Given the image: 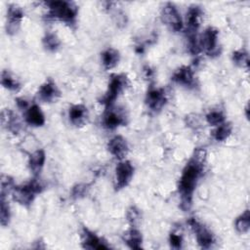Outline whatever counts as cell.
I'll return each mask as SVG.
<instances>
[{"instance_id": "6da1fadb", "label": "cell", "mask_w": 250, "mask_h": 250, "mask_svg": "<svg viewBox=\"0 0 250 250\" xmlns=\"http://www.w3.org/2000/svg\"><path fill=\"white\" fill-rule=\"evenodd\" d=\"M204 159L205 151L202 149L197 150L183 170V174L179 182V192L182 198V206L185 209H188L191 204L192 193L197 181L203 172Z\"/></svg>"}, {"instance_id": "7a4b0ae2", "label": "cell", "mask_w": 250, "mask_h": 250, "mask_svg": "<svg viewBox=\"0 0 250 250\" xmlns=\"http://www.w3.org/2000/svg\"><path fill=\"white\" fill-rule=\"evenodd\" d=\"M49 6V17L72 23L77 15V8L70 2L53 1L47 3Z\"/></svg>"}, {"instance_id": "3957f363", "label": "cell", "mask_w": 250, "mask_h": 250, "mask_svg": "<svg viewBox=\"0 0 250 250\" xmlns=\"http://www.w3.org/2000/svg\"><path fill=\"white\" fill-rule=\"evenodd\" d=\"M43 189L42 185L37 180H32L29 183L15 187L12 190L13 198L21 205L28 206L34 199L37 193H40Z\"/></svg>"}, {"instance_id": "277c9868", "label": "cell", "mask_w": 250, "mask_h": 250, "mask_svg": "<svg viewBox=\"0 0 250 250\" xmlns=\"http://www.w3.org/2000/svg\"><path fill=\"white\" fill-rule=\"evenodd\" d=\"M128 85V80L125 75H114L110 79V82L108 84V89L105 93V95L102 98V104H105L106 106H110L118 95L126 88Z\"/></svg>"}, {"instance_id": "5b68a950", "label": "cell", "mask_w": 250, "mask_h": 250, "mask_svg": "<svg viewBox=\"0 0 250 250\" xmlns=\"http://www.w3.org/2000/svg\"><path fill=\"white\" fill-rule=\"evenodd\" d=\"M162 21L169 26L174 31H180L183 28V21L177 8L171 4L167 3L161 11Z\"/></svg>"}, {"instance_id": "8992f818", "label": "cell", "mask_w": 250, "mask_h": 250, "mask_svg": "<svg viewBox=\"0 0 250 250\" xmlns=\"http://www.w3.org/2000/svg\"><path fill=\"white\" fill-rule=\"evenodd\" d=\"M188 225L192 229L196 236V241L201 248H209L214 243V237L212 233L204 226H202L194 218H190Z\"/></svg>"}, {"instance_id": "52a82bcc", "label": "cell", "mask_w": 250, "mask_h": 250, "mask_svg": "<svg viewBox=\"0 0 250 250\" xmlns=\"http://www.w3.org/2000/svg\"><path fill=\"white\" fill-rule=\"evenodd\" d=\"M134 168L129 161H122L118 163L115 169V181L114 188L115 189H121L125 188L131 181L133 177Z\"/></svg>"}, {"instance_id": "ba28073f", "label": "cell", "mask_w": 250, "mask_h": 250, "mask_svg": "<svg viewBox=\"0 0 250 250\" xmlns=\"http://www.w3.org/2000/svg\"><path fill=\"white\" fill-rule=\"evenodd\" d=\"M218 30L213 27H208L203 32L198 46L200 50L205 51L208 55H213L217 53V45H218Z\"/></svg>"}, {"instance_id": "9c48e42d", "label": "cell", "mask_w": 250, "mask_h": 250, "mask_svg": "<svg viewBox=\"0 0 250 250\" xmlns=\"http://www.w3.org/2000/svg\"><path fill=\"white\" fill-rule=\"evenodd\" d=\"M23 17V12L21 8L18 5L12 4L9 6L7 11V24L6 30L9 34H15L21 25V19Z\"/></svg>"}, {"instance_id": "30bf717a", "label": "cell", "mask_w": 250, "mask_h": 250, "mask_svg": "<svg viewBox=\"0 0 250 250\" xmlns=\"http://www.w3.org/2000/svg\"><path fill=\"white\" fill-rule=\"evenodd\" d=\"M201 10L199 7H191L187 14V31L188 40L196 39V31L199 27Z\"/></svg>"}, {"instance_id": "8fae6325", "label": "cell", "mask_w": 250, "mask_h": 250, "mask_svg": "<svg viewBox=\"0 0 250 250\" xmlns=\"http://www.w3.org/2000/svg\"><path fill=\"white\" fill-rule=\"evenodd\" d=\"M146 103L151 110H153V111L160 110L166 103V96H165L164 90L163 89H155V88L150 89L147 92Z\"/></svg>"}, {"instance_id": "7c38bea8", "label": "cell", "mask_w": 250, "mask_h": 250, "mask_svg": "<svg viewBox=\"0 0 250 250\" xmlns=\"http://www.w3.org/2000/svg\"><path fill=\"white\" fill-rule=\"evenodd\" d=\"M38 98L46 103H51L60 97V91L55 82L51 79L42 84L38 90Z\"/></svg>"}, {"instance_id": "4fadbf2b", "label": "cell", "mask_w": 250, "mask_h": 250, "mask_svg": "<svg viewBox=\"0 0 250 250\" xmlns=\"http://www.w3.org/2000/svg\"><path fill=\"white\" fill-rule=\"evenodd\" d=\"M108 151L118 159H122L128 152L126 140L121 136H115L107 144Z\"/></svg>"}, {"instance_id": "5bb4252c", "label": "cell", "mask_w": 250, "mask_h": 250, "mask_svg": "<svg viewBox=\"0 0 250 250\" xmlns=\"http://www.w3.org/2000/svg\"><path fill=\"white\" fill-rule=\"evenodd\" d=\"M103 124L107 129H114L125 124V115L120 110L109 108L104 115Z\"/></svg>"}, {"instance_id": "9a60e30c", "label": "cell", "mask_w": 250, "mask_h": 250, "mask_svg": "<svg viewBox=\"0 0 250 250\" xmlns=\"http://www.w3.org/2000/svg\"><path fill=\"white\" fill-rule=\"evenodd\" d=\"M82 245L86 249H108L109 246L88 229H83Z\"/></svg>"}, {"instance_id": "2e32d148", "label": "cell", "mask_w": 250, "mask_h": 250, "mask_svg": "<svg viewBox=\"0 0 250 250\" xmlns=\"http://www.w3.org/2000/svg\"><path fill=\"white\" fill-rule=\"evenodd\" d=\"M172 80L186 87H192L195 83L193 71L189 66H182L176 70L172 76Z\"/></svg>"}, {"instance_id": "e0dca14e", "label": "cell", "mask_w": 250, "mask_h": 250, "mask_svg": "<svg viewBox=\"0 0 250 250\" xmlns=\"http://www.w3.org/2000/svg\"><path fill=\"white\" fill-rule=\"evenodd\" d=\"M70 122L75 126H83L88 119L87 107L83 104H75L69 108L68 112Z\"/></svg>"}, {"instance_id": "ac0fdd59", "label": "cell", "mask_w": 250, "mask_h": 250, "mask_svg": "<svg viewBox=\"0 0 250 250\" xmlns=\"http://www.w3.org/2000/svg\"><path fill=\"white\" fill-rule=\"evenodd\" d=\"M1 122L4 127L7 128V130L17 134L21 128L20 121L18 119V116L9 109H5L1 113Z\"/></svg>"}, {"instance_id": "d6986e66", "label": "cell", "mask_w": 250, "mask_h": 250, "mask_svg": "<svg viewBox=\"0 0 250 250\" xmlns=\"http://www.w3.org/2000/svg\"><path fill=\"white\" fill-rule=\"evenodd\" d=\"M25 120L32 126H42L45 123L44 114L37 104H33L28 107L25 113Z\"/></svg>"}, {"instance_id": "ffe728a7", "label": "cell", "mask_w": 250, "mask_h": 250, "mask_svg": "<svg viewBox=\"0 0 250 250\" xmlns=\"http://www.w3.org/2000/svg\"><path fill=\"white\" fill-rule=\"evenodd\" d=\"M45 152L42 149L34 151L29 158V167L34 175H38L45 162Z\"/></svg>"}, {"instance_id": "44dd1931", "label": "cell", "mask_w": 250, "mask_h": 250, "mask_svg": "<svg viewBox=\"0 0 250 250\" xmlns=\"http://www.w3.org/2000/svg\"><path fill=\"white\" fill-rule=\"evenodd\" d=\"M102 61H103V64L104 65L105 68L108 69V68L114 67L119 62L118 51H116L115 49H112V48L105 50L102 54Z\"/></svg>"}, {"instance_id": "7402d4cb", "label": "cell", "mask_w": 250, "mask_h": 250, "mask_svg": "<svg viewBox=\"0 0 250 250\" xmlns=\"http://www.w3.org/2000/svg\"><path fill=\"white\" fill-rule=\"evenodd\" d=\"M125 242L130 248L140 249L142 244V235L141 232L136 229H129L124 235Z\"/></svg>"}, {"instance_id": "603a6c76", "label": "cell", "mask_w": 250, "mask_h": 250, "mask_svg": "<svg viewBox=\"0 0 250 250\" xmlns=\"http://www.w3.org/2000/svg\"><path fill=\"white\" fill-rule=\"evenodd\" d=\"M1 84L10 91H18L21 88L18 80L14 78L7 70H3L1 73Z\"/></svg>"}, {"instance_id": "cb8c5ba5", "label": "cell", "mask_w": 250, "mask_h": 250, "mask_svg": "<svg viewBox=\"0 0 250 250\" xmlns=\"http://www.w3.org/2000/svg\"><path fill=\"white\" fill-rule=\"evenodd\" d=\"M250 228V215L249 210H246L241 216L235 220V229L238 232L244 233L248 231Z\"/></svg>"}, {"instance_id": "d4e9b609", "label": "cell", "mask_w": 250, "mask_h": 250, "mask_svg": "<svg viewBox=\"0 0 250 250\" xmlns=\"http://www.w3.org/2000/svg\"><path fill=\"white\" fill-rule=\"evenodd\" d=\"M231 125L230 123H222L221 125L217 126L216 130L214 131V138L218 142L225 141L231 133Z\"/></svg>"}, {"instance_id": "484cf974", "label": "cell", "mask_w": 250, "mask_h": 250, "mask_svg": "<svg viewBox=\"0 0 250 250\" xmlns=\"http://www.w3.org/2000/svg\"><path fill=\"white\" fill-rule=\"evenodd\" d=\"M43 44H44V47L49 50V51H56L61 42H60V39L58 38V36L55 34V33H47L44 38H43Z\"/></svg>"}, {"instance_id": "4316f807", "label": "cell", "mask_w": 250, "mask_h": 250, "mask_svg": "<svg viewBox=\"0 0 250 250\" xmlns=\"http://www.w3.org/2000/svg\"><path fill=\"white\" fill-rule=\"evenodd\" d=\"M10 220V207L5 200V197L1 196V207H0V222L3 227L7 226Z\"/></svg>"}, {"instance_id": "83f0119b", "label": "cell", "mask_w": 250, "mask_h": 250, "mask_svg": "<svg viewBox=\"0 0 250 250\" xmlns=\"http://www.w3.org/2000/svg\"><path fill=\"white\" fill-rule=\"evenodd\" d=\"M0 185H1V196L5 197L6 194H8L9 192H11L14 188V181L12 178H10L9 176H2L1 177V181H0Z\"/></svg>"}, {"instance_id": "f1b7e54d", "label": "cell", "mask_w": 250, "mask_h": 250, "mask_svg": "<svg viewBox=\"0 0 250 250\" xmlns=\"http://www.w3.org/2000/svg\"><path fill=\"white\" fill-rule=\"evenodd\" d=\"M207 122L212 126H219L225 121V117L220 111H211L206 116Z\"/></svg>"}, {"instance_id": "f546056e", "label": "cell", "mask_w": 250, "mask_h": 250, "mask_svg": "<svg viewBox=\"0 0 250 250\" xmlns=\"http://www.w3.org/2000/svg\"><path fill=\"white\" fill-rule=\"evenodd\" d=\"M232 60L233 62L236 63V64H239V65H249V61H248V56L247 54L240 50V51H236L233 53L232 55Z\"/></svg>"}, {"instance_id": "4dcf8cb0", "label": "cell", "mask_w": 250, "mask_h": 250, "mask_svg": "<svg viewBox=\"0 0 250 250\" xmlns=\"http://www.w3.org/2000/svg\"><path fill=\"white\" fill-rule=\"evenodd\" d=\"M182 243H183V240H182L181 235L176 234V233L170 234V244L173 248H175V249L182 248Z\"/></svg>"}, {"instance_id": "1f68e13d", "label": "cell", "mask_w": 250, "mask_h": 250, "mask_svg": "<svg viewBox=\"0 0 250 250\" xmlns=\"http://www.w3.org/2000/svg\"><path fill=\"white\" fill-rule=\"evenodd\" d=\"M139 218H140V213L139 211L135 208V207H131L129 210H128V213H127V219L128 221L131 223V224H135L136 222L139 221Z\"/></svg>"}, {"instance_id": "d6a6232c", "label": "cell", "mask_w": 250, "mask_h": 250, "mask_svg": "<svg viewBox=\"0 0 250 250\" xmlns=\"http://www.w3.org/2000/svg\"><path fill=\"white\" fill-rule=\"evenodd\" d=\"M87 186L86 185H77L72 189V196L77 198L83 196L87 191Z\"/></svg>"}, {"instance_id": "836d02e7", "label": "cell", "mask_w": 250, "mask_h": 250, "mask_svg": "<svg viewBox=\"0 0 250 250\" xmlns=\"http://www.w3.org/2000/svg\"><path fill=\"white\" fill-rule=\"evenodd\" d=\"M17 104L21 109L27 107V102L25 100H23V99H17Z\"/></svg>"}]
</instances>
